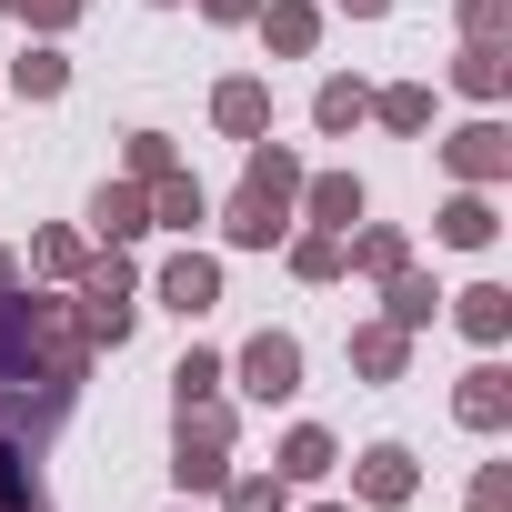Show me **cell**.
<instances>
[{
	"label": "cell",
	"instance_id": "obj_11",
	"mask_svg": "<svg viewBox=\"0 0 512 512\" xmlns=\"http://www.w3.org/2000/svg\"><path fill=\"white\" fill-rule=\"evenodd\" d=\"M151 221H161V231H201V221H211L201 181H191V171H161V181H151Z\"/></svg>",
	"mask_w": 512,
	"mask_h": 512
},
{
	"label": "cell",
	"instance_id": "obj_36",
	"mask_svg": "<svg viewBox=\"0 0 512 512\" xmlns=\"http://www.w3.org/2000/svg\"><path fill=\"white\" fill-rule=\"evenodd\" d=\"M0 11H11V0H0Z\"/></svg>",
	"mask_w": 512,
	"mask_h": 512
},
{
	"label": "cell",
	"instance_id": "obj_8",
	"mask_svg": "<svg viewBox=\"0 0 512 512\" xmlns=\"http://www.w3.org/2000/svg\"><path fill=\"white\" fill-rule=\"evenodd\" d=\"M211 121H221L231 141H262V131H272V91H262V81H221V91H211Z\"/></svg>",
	"mask_w": 512,
	"mask_h": 512
},
{
	"label": "cell",
	"instance_id": "obj_21",
	"mask_svg": "<svg viewBox=\"0 0 512 512\" xmlns=\"http://www.w3.org/2000/svg\"><path fill=\"white\" fill-rule=\"evenodd\" d=\"M362 111H372V91H362V81H322V101H312V121H322V131H352Z\"/></svg>",
	"mask_w": 512,
	"mask_h": 512
},
{
	"label": "cell",
	"instance_id": "obj_33",
	"mask_svg": "<svg viewBox=\"0 0 512 512\" xmlns=\"http://www.w3.org/2000/svg\"><path fill=\"white\" fill-rule=\"evenodd\" d=\"M201 11H211V21H251V11H262V0H201Z\"/></svg>",
	"mask_w": 512,
	"mask_h": 512
},
{
	"label": "cell",
	"instance_id": "obj_27",
	"mask_svg": "<svg viewBox=\"0 0 512 512\" xmlns=\"http://www.w3.org/2000/svg\"><path fill=\"white\" fill-rule=\"evenodd\" d=\"M171 171V141L161 131H131V181H161Z\"/></svg>",
	"mask_w": 512,
	"mask_h": 512
},
{
	"label": "cell",
	"instance_id": "obj_17",
	"mask_svg": "<svg viewBox=\"0 0 512 512\" xmlns=\"http://www.w3.org/2000/svg\"><path fill=\"white\" fill-rule=\"evenodd\" d=\"M452 81H462V91H472V101H502V81H512V61H502V41H472V51H462V71H452Z\"/></svg>",
	"mask_w": 512,
	"mask_h": 512
},
{
	"label": "cell",
	"instance_id": "obj_3",
	"mask_svg": "<svg viewBox=\"0 0 512 512\" xmlns=\"http://www.w3.org/2000/svg\"><path fill=\"white\" fill-rule=\"evenodd\" d=\"M81 282V342H131V262H121V251H101V262H81L71 272Z\"/></svg>",
	"mask_w": 512,
	"mask_h": 512
},
{
	"label": "cell",
	"instance_id": "obj_20",
	"mask_svg": "<svg viewBox=\"0 0 512 512\" xmlns=\"http://www.w3.org/2000/svg\"><path fill=\"white\" fill-rule=\"evenodd\" d=\"M402 342H412V332H392V322H372V332H352V362H362L372 382H392V372H402Z\"/></svg>",
	"mask_w": 512,
	"mask_h": 512
},
{
	"label": "cell",
	"instance_id": "obj_37",
	"mask_svg": "<svg viewBox=\"0 0 512 512\" xmlns=\"http://www.w3.org/2000/svg\"><path fill=\"white\" fill-rule=\"evenodd\" d=\"M31 512H41V502H31Z\"/></svg>",
	"mask_w": 512,
	"mask_h": 512
},
{
	"label": "cell",
	"instance_id": "obj_29",
	"mask_svg": "<svg viewBox=\"0 0 512 512\" xmlns=\"http://www.w3.org/2000/svg\"><path fill=\"white\" fill-rule=\"evenodd\" d=\"M11 11L41 21V31H71V21H81V0H11Z\"/></svg>",
	"mask_w": 512,
	"mask_h": 512
},
{
	"label": "cell",
	"instance_id": "obj_14",
	"mask_svg": "<svg viewBox=\"0 0 512 512\" xmlns=\"http://www.w3.org/2000/svg\"><path fill=\"white\" fill-rule=\"evenodd\" d=\"M312 221H322V231H352V221H362V181H352V171H322V181H312Z\"/></svg>",
	"mask_w": 512,
	"mask_h": 512
},
{
	"label": "cell",
	"instance_id": "obj_25",
	"mask_svg": "<svg viewBox=\"0 0 512 512\" xmlns=\"http://www.w3.org/2000/svg\"><path fill=\"white\" fill-rule=\"evenodd\" d=\"M171 392H181V402H211V392H221V362H211V352H181Z\"/></svg>",
	"mask_w": 512,
	"mask_h": 512
},
{
	"label": "cell",
	"instance_id": "obj_2",
	"mask_svg": "<svg viewBox=\"0 0 512 512\" xmlns=\"http://www.w3.org/2000/svg\"><path fill=\"white\" fill-rule=\"evenodd\" d=\"M292 201H302V161L282 151V141H251V171H241V201H231V241L241 251H272L282 231H292Z\"/></svg>",
	"mask_w": 512,
	"mask_h": 512
},
{
	"label": "cell",
	"instance_id": "obj_1",
	"mask_svg": "<svg viewBox=\"0 0 512 512\" xmlns=\"http://www.w3.org/2000/svg\"><path fill=\"white\" fill-rule=\"evenodd\" d=\"M71 392H81V372H61V362L41 352V332H31V302H21V262L0 251V432L41 452V442L61 432Z\"/></svg>",
	"mask_w": 512,
	"mask_h": 512
},
{
	"label": "cell",
	"instance_id": "obj_5",
	"mask_svg": "<svg viewBox=\"0 0 512 512\" xmlns=\"http://www.w3.org/2000/svg\"><path fill=\"white\" fill-rule=\"evenodd\" d=\"M241 392H251V402H292V392H302V342H292V332H262V342L241 352Z\"/></svg>",
	"mask_w": 512,
	"mask_h": 512
},
{
	"label": "cell",
	"instance_id": "obj_24",
	"mask_svg": "<svg viewBox=\"0 0 512 512\" xmlns=\"http://www.w3.org/2000/svg\"><path fill=\"white\" fill-rule=\"evenodd\" d=\"M372 111H382L392 131H422V121H432V91H412V81H402V91H382Z\"/></svg>",
	"mask_w": 512,
	"mask_h": 512
},
{
	"label": "cell",
	"instance_id": "obj_32",
	"mask_svg": "<svg viewBox=\"0 0 512 512\" xmlns=\"http://www.w3.org/2000/svg\"><path fill=\"white\" fill-rule=\"evenodd\" d=\"M472 512H512V482H502V472H482V482H472Z\"/></svg>",
	"mask_w": 512,
	"mask_h": 512
},
{
	"label": "cell",
	"instance_id": "obj_9",
	"mask_svg": "<svg viewBox=\"0 0 512 512\" xmlns=\"http://www.w3.org/2000/svg\"><path fill=\"white\" fill-rule=\"evenodd\" d=\"M161 302H171V312H181V322H201V312H211V302H221V272H211V262H201V251H181V262H171V272H161Z\"/></svg>",
	"mask_w": 512,
	"mask_h": 512
},
{
	"label": "cell",
	"instance_id": "obj_16",
	"mask_svg": "<svg viewBox=\"0 0 512 512\" xmlns=\"http://www.w3.org/2000/svg\"><path fill=\"white\" fill-rule=\"evenodd\" d=\"M272 472H282V482H322V472H332V432H312V422H302V432L272 452Z\"/></svg>",
	"mask_w": 512,
	"mask_h": 512
},
{
	"label": "cell",
	"instance_id": "obj_28",
	"mask_svg": "<svg viewBox=\"0 0 512 512\" xmlns=\"http://www.w3.org/2000/svg\"><path fill=\"white\" fill-rule=\"evenodd\" d=\"M362 272H382V282L402 272V231H362Z\"/></svg>",
	"mask_w": 512,
	"mask_h": 512
},
{
	"label": "cell",
	"instance_id": "obj_7",
	"mask_svg": "<svg viewBox=\"0 0 512 512\" xmlns=\"http://www.w3.org/2000/svg\"><path fill=\"white\" fill-rule=\"evenodd\" d=\"M91 231H101V241L151 231V191H141V181H101V191H91Z\"/></svg>",
	"mask_w": 512,
	"mask_h": 512
},
{
	"label": "cell",
	"instance_id": "obj_22",
	"mask_svg": "<svg viewBox=\"0 0 512 512\" xmlns=\"http://www.w3.org/2000/svg\"><path fill=\"white\" fill-rule=\"evenodd\" d=\"M432 322V282L422 272H392V332H422Z\"/></svg>",
	"mask_w": 512,
	"mask_h": 512
},
{
	"label": "cell",
	"instance_id": "obj_18",
	"mask_svg": "<svg viewBox=\"0 0 512 512\" xmlns=\"http://www.w3.org/2000/svg\"><path fill=\"white\" fill-rule=\"evenodd\" d=\"M262 31H272V51H312L322 11H312V0H272V11H262Z\"/></svg>",
	"mask_w": 512,
	"mask_h": 512
},
{
	"label": "cell",
	"instance_id": "obj_30",
	"mask_svg": "<svg viewBox=\"0 0 512 512\" xmlns=\"http://www.w3.org/2000/svg\"><path fill=\"white\" fill-rule=\"evenodd\" d=\"M502 21H512L502 0H462V31H472V41H502Z\"/></svg>",
	"mask_w": 512,
	"mask_h": 512
},
{
	"label": "cell",
	"instance_id": "obj_23",
	"mask_svg": "<svg viewBox=\"0 0 512 512\" xmlns=\"http://www.w3.org/2000/svg\"><path fill=\"white\" fill-rule=\"evenodd\" d=\"M292 272H302V282H332V272H342V241H332V231H302V241H292Z\"/></svg>",
	"mask_w": 512,
	"mask_h": 512
},
{
	"label": "cell",
	"instance_id": "obj_35",
	"mask_svg": "<svg viewBox=\"0 0 512 512\" xmlns=\"http://www.w3.org/2000/svg\"><path fill=\"white\" fill-rule=\"evenodd\" d=\"M322 512H352V502H322Z\"/></svg>",
	"mask_w": 512,
	"mask_h": 512
},
{
	"label": "cell",
	"instance_id": "obj_34",
	"mask_svg": "<svg viewBox=\"0 0 512 512\" xmlns=\"http://www.w3.org/2000/svg\"><path fill=\"white\" fill-rule=\"evenodd\" d=\"M342 11H362V21H382V11H392V0H342Z\"/></svg>",
	"mask_w": 512,
	"mask_h": 512
},
{
	"label": "cell",
	"instance_id": "obj_13",
	"mask_svg": "<svg viewBox=\"0 0 512 512\" xmlns=\"http://www.w3.org/2000/svg\"><path fill=\"white\" fill-rule=\"evenodd\" d=\"M11 91H21V101H61V91H71V61L41 41V51H21V61H11Z\"/></svg>",
	"mask_w": 512,
	"mask_h": 512
},
{
	"label": "cell",
	"instance_id": "obj_31",
	"mask_svg": "<svg viewBox=\"0 0 512 512\" xmlns=\"http://www.w3.org/2000/svg\"><path fill=\"white\" fill-rule=\"evenodd\" d=\"M231 512H282V472L272 482H231Z\"/></svg>",
	"mask_w": 512,
	"mask_h": 512
},
{
	"label": "cell",
	"instance_id": "obj_26",
	"mask_svg": "<svg viewBox=\"0 0 512 512\" xmlns=\"http://www.w3.org/2000/svg\"><path fill=\"white\" fill-rule=\"evenodd\" d=\"M31 262H41V272H61V282H71V272H81V262H91V251H81V241H71V231H41V241H31Z\"/></svg>",
	"mask_w": 512,
	"mask_h": 512
},
{
	"label": "cell",
	"instance_id": "obj_19",
	"mask_svg": "<svg viewBox=\"0 0 512 512\" xmlns=\"http://www.w3.org/2000/svg\"><path fill=\"white\" fill-rule=\"evenodd\" d=\"M492 231H502V221H492V201H482V191H462V201L442 211V241H462V251H482Z\"/></svg>",
	"mask_w": 512,
	"mask_h": 512
},
{
	"label": "cell",
	"instance_id": "obj_15",
	"mask_svg": "<svg viewBox=\"0 0 512 512\" xmlns=\"http://www.w3.org/2000/svg\"><path fill=\"white\" fill-rule=\"evenodd\" d=\"M462 332H472V342H502V332H512V292H502V282H472V292H462Z\"/></svg>",
	"mask_w": 512,
	"mask_h": 512
},
{
	"label": "cell",
	"instance_id": "obj_10",
	"mask_svg": "<svg viewBox=\"0 0 512 512\" xmlns=\"http://www.w3.org/2000/svg\"><path fill=\"white\" fill-rule=\"evenodd\" d=\"M412 482H422V472H412V452H402V442H372V452H362V502H382V512H392V502H412Z\"/></svg>",
	"mask_w": 512,
	"mask_h": 512
},
{
	"label": "cell",
	"instance_id": "obj_12",
	"mask_svg": "<svg viewBox=\"0 0 512 512\" xmlns=\"http://www.w3.org/2000/svg\"><path fill=\"white\" fill-rule=\"evenodd\" d=\"M452 412H462V422H472V432H502V422H512V382H502V372H492V362H482V372H472V382H462V402H452Z\"/></svg>",
	"mask_w": 512,
	"mask_h": 512
},
{
	"label": "cell",
	"instance_id": "obj_6",
	"mask_svg": "<svg viewBox=\"0 0 512 512\" xmlns=\"http://www.w3.org/2000/svg\"><path fill=\"white\" fill-rule=\"evenodd\" d=\"M442 161H452L462 181H502V171H512V141H502V121H472V131L442 141Z\"/></svg>",
	"mask_w": 512,
	"mask_h": 512
},
{
	"label": "cell",
	"instance_id": "obj_4",
	"mask_svg": "<svg viewBox=\"0 0 512 512\" xmlns=\"http://www.w3.org/2000/svg\"><path fill=\"white\" fill-rule=\"evenodd\" d=\"M231 412L221 402H181V452H171V472H181V492H221L231 482Z\"/></svg>",
	"mask_w": 512,
	"mask_h": 512
}]
</instances>
